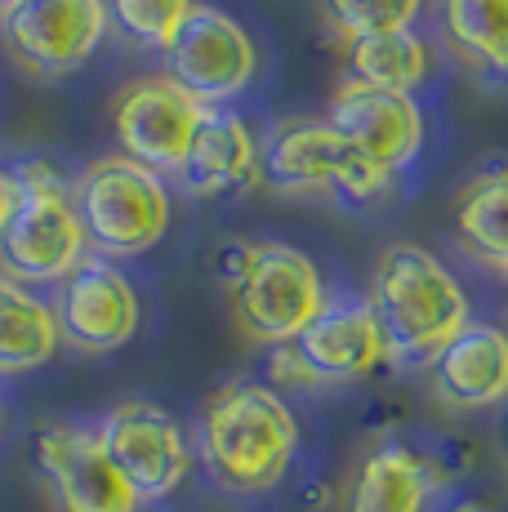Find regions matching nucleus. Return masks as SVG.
Returning <instances> with one entry per match:
<instances>
[{
  "label": "nucleus",
  "instance_id": "obj_1",
  "mask_svg": "<svg viewBox=\"0 0 508 512\" xmlns=\"http://www.w3.org/2000/svg\"><path fill=\"white\" fill-rule=\"evenodd\" d=\"M299 419L277 388L232 379L214 388L197 419V455L228 495H268L295 464Z\"/></svg>",
  "mask_w": 508,
  "mask_h": 512
},
{
  "label": "nucleus",
  "instance_id": "obj_2",
  "mask_svg": "<svg viewBox=\"0 0 508 512\" xmlns=\"http://www.w3.org/2000/svg\"><path fill=\"white\" fill-rule=\"evenodd\" d=\"M397 366H433V357L468 326V294L424 245L397 241L379 254L366 294Z\"/></svg>",
  "mask_w": 508,
  "mask_h": 512
},
{
  "label": "nucleus",
  "instance_id": "obj_3",
  "mask_svg": "<svg viewBox=\"0 0 508 512\" xmlns=\"http://www.w3.org/2000/svg\"><path fill=\"white\" fill-rule=\"evenodd\" d=\"M228 308L250 343L281 348L308 330L326 308V281L304 250L286 241H228L214 254Z\"/></svg>",
  "mask_w": 508,
  "mask_h": 512
},
{
  "label": "nucleus",
  "instance_id": "obj_4",
  "mask_svg": "<svg viewBox=\"0 0 508 512\" xmlns=\"http://www.w3.org/2000/svg\"><path fill=\"white\" fill-rule=\"evenodd\" d=\"M18 201L0 232V272L23 285H58L90 259L81 210H76V183L50 161L14 165Z\"/></svg>",
  "mask_w": 508,
  "mask_h": 512
},
{
  "label": "nucleus",
  "instance_id": "obj_5",
  "mask_svg": "<svg viewBox=\"0 0 508 512\" xmlns=\"http://www.w3.org/2000/svg\"><path fill=\"white\" fill-rule=\"evenodd\" d=\"M259 170L272 192L335 196L344 205H366L388 192V179L370 156H361L326 116H286L259 143Z\"/></svg>",
  "mask_w": 508,
  "mask_h": 512
},
{
  "label": "nucleus",
  "instance_id": "obj_6",
  "mask_svg": "<svg viewBox=\"0 0 508 512\" xmlns=\"http://www.w3.org/2000/svg\"><path fill=\"white\" fill-rule=\"evenodd\" d=\"M76 210L99 259H134L170 232L174 205L161 174L112 152L76 179Z\"/></svg>",
  "mask_w": 508,
  "mask_h": 512
},
{
  "label": "nucleus",
  "instance_id": "obj_7",
  "mask_svg": "<svg viewBox=\"0 0 508 512\" xmlns=\"http://www.w3.org/2000/svg\"><path fill=\"white\" fill-rule=\"evenodd\" d=\"M165 76L201 107H228L259 76V45L219 5H192L170 45L161 49Z\"/></svg>",
  "mask_w": 508,
  "mask_h": 512
},
{
  "label": "nucleus",
  "instance_id": "obj_8",
  "mask_svg": "<svg viewBox=\"0 0 508 512\" xmlns=\"http://www.w3.org/2000/svg\"><path fill=\"white\" fill-rule=\"evenodd\" d=\"M94 432L139 504H161L188 481L192 441L183 423L156 401H121L107 410Z\"/></svg>",
  "mask_w": 508,
  "mask_h": 512
},
{
  "label": "nucleus",
  "instance_id": "obj_9",
  "mask_svg": "<svg viewBox=\"0 0 508 512\" xmlns=\"http://www.w3.org/2000/svg\"><path fill=\"white\" fill-rule=\"evenodd\" d=\"M107 0H9L0 5V41L36 76H67L103 45Z\"/></svg>",
  "mask_w": 508,
  "mask_h": 512
},
{
  "label": "nucleus",
  "instance_id": "obj_10",
  "mask_svg": "<svg viewBox=\"0 0 508 512\" xmlns=\"http://www.w3.org/2000/svg\"><path fill=\"white\" fill-rule=\"evenodd\" d=\"M32 464L58 512H139L143 504L112 468L103 441L81 423H41L32 432Z\"/></svg>",
  "mask_w": 508,
  "mask_h": 512
},
{
  "label": "nucleus",
  "instance_id": "obj_11",
  "mask_svg": "<svg viewBox=\"0 0 508 512\" xmlns=\"http://www.w3.org/2000/svg\"><path fill=\"white\" fill-rule=\"evenodd\" d=\"M205 107L188 90L170 81V76H139V81L121 85L112 103V134L121 143V156L148 165L165 179L179 174L188 161L192 134H197Z\"/></svg>",
  "mask_w": 508,
  "mask_h": 512
},
{
  "label": "nucleus",
  "instance_id": "obj_12",
  "mask_svg": "<svg viewBox=\"0 0 508 512\" xmlns=\"http://www.w3.org/2000/svg\"><path fill=\"white\" fill-rule=\"evenodd\" d=\"M54 317H58V334H63L67 348L99 357V352L125 348L139 334L143 303H139L134 281L112 259L90 254L72 277L58 281Z\"/></svg>",
  "mask_w": 508,
  "mask_h": 512
},
{
  "label": "nucleus",
  "instance_id": "obj_13",
  "mask_svg": "<svg viewBox=\"0 0 508 512\" xmlns=\"http://www.w3.org/2000/svg\"><path fill=\"white\" fill-rule=\"evenodd\" d=\"M326 121L384 174L406 170L424 147V112H419L415 94L379 90V85L353 81V76L330 98Z\"/></svg>",
  "mask_w": 508,
  "mask_h": 512
},
{
  "label": "nucleus",
  "instance_id": "obj_14",
  "mask_svg": "<svg viewBox=\"0 0 508 512\" xmlns=\"http://www.w3.org/2000/svg\"><path fill=\"white\" fill-rule=\"evenodd\" d=\"M290 348L312 370L317 383H353L388 361V343L366 299H326Z\"/></svg>",
  "mask_w": 508,
  "mask_h": 512
},
{
  "label": "nucleus",
  "instance_id": "obj_15",
  "mask_svg": "<svg viewBox=\"0 0 508 512\" xmlns=\"http://www.w3.org/2000/svg\"><path fill=\"white\" fill-rule=\"evenodd\" d=\"M428 388L446 410H491L508 401V330L468 321L428 366Z\"/></svg>",
  "mask_w": 508,
  "mask_h": 512
},
{
  "label": "nucleus",
  "instance_id": "obj_16",
  "mask_svg": "<svg viewBox=\"0 0 508 512\" xmlns=\"http://www.w3.org/2000/svg\"><path fill=\"white\" fill-rule=\"evenodd\" d=\"M188 196H228L263 183L259 139L232 107H205L197 134H192L188 161L174 174Z\"/></svg>",
  "mask_w": 508,
  "mask_h": 512
},
{
  "label": "nucleus",
  "instance_id": "obj_17",
  "mask_svg": "<svg viewBox=\"0 0 508 512\" xmlns=\"http://www.w3.org/2000/svg\"><path fill=\"white\" fill-rule=\"evenodd\" d=\"M437 486H442V472L433 459L406 441L388 437L375 441L357 459L344 512H424Z\"/></svg>",
  "mask_w": 508,
  "mask_h": 512
},
{
  "label": "nucleus",
  "instance_id": "obj_18",
  "mask_svg": "<svg viewBox=\"0 0 508 512\" xmlns=\"http://www.w3.org/2000/svg\"><path fill=\"white\" fill-rule=\"evenodd\" d=\"M451 223L464 254L508 277V161L486 165L459 187Z\"/></svg>",
  "mask_w": 508,
  "mask_h": 512
},
{
  "label": "nucleus",
  "instance_id": "obj_19",
  "mask_svg": "<svg viewBox=\"0 0 508 512\" xmlns=\"http://www.w3.org/2000/svg\"><path fill=\"white\" fill-rule=\"evenodd\" d=\"M63 348L54 303L0 272V374H27Z\"/></svg>",
  "mask_w": 508,
  "mask_h": 512
},
{
  "label": "nucleus",
  "instance_id": "obj_20",
  "mask_svg": "<svg viewBox=\"0 0 508 512\" xmlns=\"http://www.w3.org/2000/svg\"><path fill=\"white\" fill-rule=\"evenodd\" d=\"M437 14L459 63L508 90V0H437Z\"/></svg>",
  "mask_w": 508,
  "mask_h": 512
},
{
  "label": "nucleus",
  "instance_id": "obj_21",
  "mask_svg": "<svg viewBox=\"0 0 508 512\" xmlns=\"http://www.w3.org/2000/svg\"><path fill=\"white\" fill-rule=\"evenodd\" d=\"M344 58L353 81L379 85V90L415 94L433 72V54L428 41L406 27V32H384V36H361V41H344Z\"/></svg>",
  "mask_w": 508,
  "mask_h": 512
},
{
  "label": "nucleus",
  "instance_id": "obj_22",
  "mask_svg": "<svg viewBox=\"0 0 508 512\" xmlns=\"http://www.w3.org/2000/svg\"><path fill=\"white\" fill-rule=\"evenodd\" d=\"M197 0H107V18L116 32H125L134 45L156 49L161 54L170 45V36L179 32V23L188 18V9Z\"/></svg>",
  "mask_w": 508,
  "mask_h": 512
},
{
  "label": "nucleus",
  "instance_id": "obj_23",
  "mask_svg": "<svg viewBox=\"0 0 508 512\" xmlns=\"http://www.w3.org/2000/svg\"><path fill=\"white\" fill-rule=\"evenodd\" d=\"M419 9H424V0H326V18L344 41L406 32V27H415Z\"/></svg>",
  "mask_w": 508,
  "mask_h": 512
},
{
  "label": "nucleus",
  "instance_id": "obj_24",
  "mask_svg": "<svg viewBox=\"0 0 508 512\" xmlns=\"http://www.w3.org/2000/svg\"><path fill=\"white\" fill-rule=\"evenodd\" d=\"M268 388H295V392H308V388H321L317 379H312V370L299 361V352L290 348V343H281V348L268 352Z\"/></svg>",
  "mask_w": 508,
  "mask_h": 512
},
{
  "label": "nucleus",
  "instance_id": "obj_25",
  "mask_svg": "<svg viewBox=\"0 0 508 512\" xmlns=\"http://www.w3.org/2000/svg\"><path fill=\"white\" fill-rule=\"evenodd\" d=\"M14 201H18V183H14V170L0 165V232H5L9 214H14Z\"/></svg>",
  "mask_w": 508,
  "mask_h": 512
},
{
  "label": "nucleus",
  "instance_id": "obj_26",
  "mask_svg": "<svg viewBox=\"0 0 508 512\" xmlns=\"http://www.w3.org/2000/svg\"><path fill=\"white\" fill-rule=\"evenodd\" d=\"M451 512H500V508H495L491 499H459Z\"/></svg>",
  "mask_w": 508,
  "mask_h": 512
},
{
  "label": "nucleus",
  "instance_id": "obj_27",
  "mask_svg": "<svg viewBox=\"0 0 508 512\" xmlns=\"http://www.w3.org/2000/svg\"><path fill=\"white\" fill-rule=\"evenodd\" d=\"M500 446H504V459H508V401H504V423H500Z\"/></svg>",
  "mask_w": 508,
  "mask_h": 512
},
{
  "label": "nucleus",
  "instance_id": "obj_28",
  "mask_svg": "<svg viewBox=\"0 0 508 512\" xmlns=\"http://www.w3.org/2000/svg\"><path fill=\"white\" fill-rule=\"evenodd\" d=\"M0 5H9V0H0Z\"/></svg>",
  "mask_w": 508,
  "mask_h": 512
}]
</instances>
